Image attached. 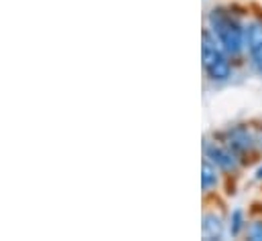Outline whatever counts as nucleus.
I'll return each instance as SVG.
<instances>
[{
	"label": "nucleus",
	"instance_id": "2",
	"mask_svg": "<svg viewBox=\"0 0 262 241\" xmlns=\"http://www.w3.org/2000/svg\"><path fill=\"white\" fill-rule=\"evenodd\" d=\"M201 65H203V71L205 75L211 79V81H228L232 77V57L222 49L220 41L215 39V35L211 33L209 27L203 29V35H201Z\"/></svg>",
	"mask_w": 262,
	"mask_h": 241
},
{
	"label": "nucleus",
	"instance_id": "7",
	"mask_svg": "<svg viewBox=\"0 0 262 241\" xmlns=\"http://www.w3.org/2000/svg\"><path fill=\"white\" fill-rule=\"evenodd\" d=\"M244 39H246V49H254L258 43H262V18H254L244 27Z\"/></svg>",
	"mask_w": 262,
	"mask_h": 241
},
{
	"label": "nucleus",
	"instance_id": "6",
	"mask_svg": "<svg viewBox=\"0 0 262 241\" xmlns=\"http://www.w3.org/2000/svg\"><path fill=\"white\" fill-rule=\"evenodd\" d=\"M220 173L222 171L203 156V162H201V188H203L205 195L213 192L220 186Z\"/></svg>",
	"mask_w": 262,
	"mask_h": 241
},
{
	"label": "nucleus",
	"instance_id": "8",
	"mask_svg": "<svg viewBox=\"0 0 262 241\" xmlns=\"http://www.w3.org/2000/svg\"><path fill=\"white\" fill-rule=\"evenodd\" d=\"M246 229V217H244V211L242 209H234L228 217V233L232 237H238L242 231Z\"/></svg>",
	"mask_w": 262,
	"mask_h": 241
},
{
	"label": "nucleus",
	"instance_id": "10",
	"mask_svg": "<svg viewBox=\"0 0 262 241\" xmlns=\"http://www.w3.org/2000/svg\"><path fill=\"white\" fill-rule=\"evenodd\" d=\"M248 237L252 241H262V219H256L248 225Z\"/></svg>",
	"mask_w": 262,
	"mask_h": 241
},
{
	"label": "nucleus",
	"instance_id": "4",
	"mask_svg": "<svg viewBox=\"0 0 262 241\" xmlns=\"http://www.w3.org/2000/svg\"><path fill=\"white\" fill-rule=\"evenodd\" d=\"M203 154H205V158L209 162H213L226 175H234V173L240 171L242 158L228 144H224L220 138H215L213 142L205 138V142H203Z\"/></svg>",
	"mask_w": 262,
	"mask_h": 241
},
{
	"label": "nucleus",
	"instance_id": "1",
	"mask_svg": "<svg viewBox=\"0 0 262 241\" xmlns=\"http://www.w3.org/2000/svg\"><path fill=\"white\" fill-rule=\"evenodd\" d=\"M207 27L220 41L222 49L232 57H240L246 51V39H244V27L240 20L224 6H215L207 14Z\"/></svg>",
	"mask_w": 262,
	"mask_h": 241
},
{
	"label": "nucleus",
	"instance_id": "5",
	"mask_svg": "<svg viewBox=\"0 0 262 241\" xmlns=\"http://www.w3.org/2000/svg\"><path fill=\"white\" fill-rule=\"evenodd\" d=\"M201 235L203 239H224L226 235V219L222 213L205 211L201 221Z\"/></svg>",
	"mask_w": 262,
	"mask_h": 241
},
{
	"label": "nucleus",
	"instance_id": "3",
	"mask_svg": "<svg viewBox=\"0 0 262 241\" xmlns=\"http://www.w3.org/2000/svg\"><path fill=\"white\" fill-rule=\"evenodd\" d=\"M217 138H220L224 144H228L240 158L254 154V152H256V146H258V138H256V134L252 132V128H250L248 124L230 126V128L224 130Z\"/></svg>",
	"mask_w": 262,
	"mask_h": 241
},
{
	"label": "nucleus",
	"instance_id": "11",
	"mask_svg": "<svg viewBox=\"0 0 262 241\" xmlns=\"http://www.w3.org/2000/svg\"><path fill=\"white\" fill-rule=\"evenodd\" d=\"M254 181H262V166L260 168H256V173H254Z\"/></svg>",
	"mask_w": 262,
	"mask_h": 241
},
{
	"label": "nucleus",
	"instance_id": "9",
	"mask_svg": "<svg viewBox=\"0 0 262 241\" xmlns=\"http://www.w3.org/2000/svg\"><path fill=\"white\" fill-rule=\"evenodd\" d=\"M248 55H250V63H252L254 71L262 75V43H258L254 49H250Z\"/></svg>",
	"mask_w": 262,
	"mask_h": 241
}]
</instances>
